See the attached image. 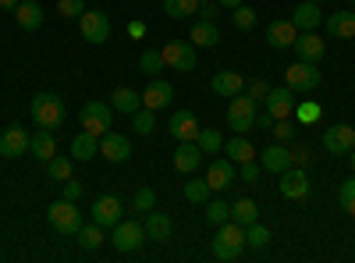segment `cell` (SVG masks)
I'll use <instances>...</instances> for the list:
<instances>
[{"label":"cell","mask_w":355,"mask_h":263,"mask_svg":"<svg viewBox=\"0 0 355 263\" xmlns=\"http://www.w3.org/2000/svg\"><path fill=\"white\" fill-rule=\"evenodd\" d=\"M28 110H33L36 128H46V132H57V128L64 125V118H68L64 100H61V96H53V93H36L33 103H28Z\"/></svg>","instance_id":"cell-1"},{"label":"cell","mask_w":355,"mask_h":263,"mask_svg":"<svg viewBox=\"0 0 355 263\" xmlns=\"http://www.w3.org/2000/svg\"><path fill=\"white\" fill-rule=\"evenodd\" d=\"M242 253H245V228L234 224V221H224L217 228V235H214V256L231 263V260H239Z\"/></svg>","instance_id":"cell-2"},{"label":"cell","mask_w":355,"mask_h":263,"mask_svg":"<svg viewBox=\"0 0 355 263\" xmlns=\"http://www.w3.org/2000/svg\"><path fill=\"white\" fill-rule=\"evenodd\" d=\"M46 221H50L53 231H61V235H78V228H82V210L75 207L71 199H57V203H50Z\"/></svg>","instance_id":"cell-3"},{"label":"cell","mask_w":355,"mask_h":263,"mask_svg":"<svg viewBox=\"0 0 355 263\" xmlns=\"http://www.w3.org/2000/svg\"><path fill=\"white\" fill-rule=\"evenodd\" d=\"M146 242V224L142 221H117L110 228V246L117 253H135Z\"/></svg>","instance_id":"cell-4"},{"label":"cell","mask_w":355,"mask_h":263,"mask_svg":"<svg viewBox=\"0 0 355 263\" xmlns=\"http://www.w3.org/2000/svg\"><path fill=\"white\" fill-rule=\"evenodd\" d=\"M284 85L295 93H316L320 90V68L306 65V61H295L291 68H284Z\"/></svg>","instance_id":"cell-5"},{"label":"cell","mask_w":355,"mask_h":263,"mask_svg":"<svg viewBox=\"0 0 355 263\" xmlns=\"http://www.w3.org/2000/svg\"><path fill=\"white\" fill-rule=\"evenodd\" d=\"M227 125L234 132H249L256 128V100L249 93H239V96H231L227 103Z\"/></svg>","instance_id":"cell-6"},{"label":"cell","mask_w":355,"mask_h":263,"mask_svg":"<svg viewBox=\"0 0 355 263\" xmlns=\"http://www.w3.org/2000/svg\"><path fill=\"white\" fill-rule=\"evenodd\" d=\"M78 121H82V128H85V132L103 135V132H110V121H114V107H110V103H100V100H93V103H85V107H82Z\"/></svg>","instance_id":"cell-7"},{"label":"cell","mask_w":355,"mask_h":263,"mask_svg":"<svg viewBox=\"0 0 355 263\" xmlns=\"http://www.w3.org/2000/svg\"><path fill=\"white\" fill-rule=\"evenodd\" d=\"M160 53H164V65H167V68H178V71H192V68H196V46L185 43V40L164 43Z\"/></svg>","instance_id":"cell-8"},{"label":"cell","mask_w":355,"mask_h":263,"mask_svg":"<svg viewBox=\"0 0 355 263\" xmlns=\"http://www.w3.org/2000/svg\"><path fill=\"white\" fill-rule=\"evenodd\" d=\"M78 28H82V40H89V43H107L110 40V18L103 15V11H82V18H78Z\"/></svg>","instance_id":"cell-9"},{"label":"cell","mask_w":355,"mask_h":263,"mask_svg":"<svg viewBox=\"0 0 355 263\" xmlns=\"http://www.w3.org/2000/svg\"><path fill=\"white\" fill-rule=\"evenodd\" d=\"M323 150L334 153V157H348L355 150V128L348 125H331L327 132H323Z\"/></svg>","instance_id":"cell-10"},{"label":"cell","mask_w":355,"mask_h":263,"mask_svg":"<svg viewBox=\"0 0 355 263\" xmlns=\"http://www.w3.org/2000/svg\"><path fill=\"white\" fill-rule=\"evenodd\" d=\"M100 153H103L110 164H125V160H132V142H128V135H121V132H103V135H100Z\"/></svg>","instance_id":"cell-11"},{"label":"cell","mask_w":355,"mask_h":263,"mask_svg":"<svg viewBox=\"0 0 355 263\" xmlns=\"http://www.w3.org/2000/svg\"><path fill=\"white\" fill-rule=\"evenodd\" d=\"M28 142H33V135H28L21 125H11V128L0 132V153H4L8 160L25 157V153H28Z\"/></svg>","instance_id":"cell-12"},{"label":"cell","mask_w":355,"mask_h":263,"mask_svg":"<svg viewBox=\"0 0 355 263\" xmlns=\"http://www.w3.org/2000/svg\"><path fill=\"white\" fill-rule=\"evenodd\" d=\"M295 40H299V28H295L291 18H277L266 25V43L274 50H288V46H295Z\"/></svg>","instance_id":"cell-13"},{"label":"cell","mask_w":355,"mask_h":263,"mask_svg":"<svg viewBox=\"0 0 355 263\" xmlns=\"http://www.w3.org/2000/svg\"><path fill=\"white\" fill-rule=\"evenodd\" d=\"M281 196L284 199H306L309 196V174L302 167L281 171Z\"/></svg>","instance_id":"cell-14"},{"label":"cell","mask_w":355,"mask_h":263,"mask_svg":"<svg viewBox=\"0 0 355 263\" xmlns=\"http://www.w3.org/2000/svg\"><path fill=\"white\" fill-rule=\"evenodd\" d=\"M167 128H171V135H174L178 142H196V135H199V118H196L192 110H174L171 121H167Z\"/></svg>","instance_id":"cell-15"},{"label":"cell","mask_w":355,"mask_h":263,"mask_svg":"<svg viewBox=\"0 0 355 263\" xmlns=\"http://www.w3.org/2000/svg\"><path fill=\"white\" fill-rule=\"evenodd\" d=\"M171 100H174V85L164 82V78H150V85H146V93H142V107L164 110V107H171Z\"/></svg>","instance_id":"cell-16"},{"label":"cell","mask_w":355,"mask_h":263,"mask_svg":"<svg viewBox=\"0 0 355 263\" xmlns=\"http://www.w3.org/2000/svg\"><path fill=\"white\" fill-rule=\"evenodd\" d=\"M295 53H299V61H306V65H320L323 53H327V43H323L316 33H299V40H295Z\"/></svg>","instance_id":"cell-17"},{"label":"cell","mask_w":355,"mask_h":263,"mask_svg":"<svg viewBox=\"0 0 355 263\" xmlns=\"http://www.w3.org/2000/svg\"><path fill=\"white\" fill-rule=\"evenodd\" d=\"M266 110L274 114V121L277 118H291L295 114V90H288V85H277V90H270L266 93Z\"/></svg>","instance_id":"cell-18"},{"label":"cell","mask_w":355,"mask_h":263,"mask_svg":"<svg viewBox=\"0 0 355 263\" xmlns=\"http://www.w3.org/2000/svg\"><path fill=\"white\" fill-rule=\"evenodd\" d=\"M93 221L100 228H114L117 221H121V199H117V196H100L93 203Z\"/></svg>","instance_id":"cell-19"},{"label":"cell","mask_w":355,"mask_h":263,"mask_svg":"<svg viewBox=\"0 0 355 263\" xmlns=\"http://www.w3.org/2000/svg\"><path fill=\"white\" fill-rule=\"evenodd\" d=\"M263 171H270V174H281L291 167V150H288V142H274V146H266L263 157H259Z\"/></svg>","instance_id":"cell-20"},{"label":"cell","mask_w":355,"mask_h":263,"mask_svg":"<svg viewBox=\"0 0 355 263\" xmlns=\"http://www.w3.org/2000/svg\"><path fill=\"white\" fill-rule=\"evenodd\" d=\"M199 164H202L199 142H178V150H174V171L178 174H192Z\"/></svg>","instance_id":"cell-21"},{"label":"cell","mask_w":355,"mask_h":263,"mask_svg":"<svg viewBox=\"0 0 355 263\" xmlns=\"http://www.w3.org/2000/svg\"><path fill=\"white\" fill-rule=\"evenodd\" d=\"M142 224H146V239H153V242H167L174 235V221L164 210H150Z\"/></svg>","instance_id":"cell-22"},{"label":"cell","mask_w":355,"mask_h":263,"mask_svg":"<svg viewBox=\"0 0 355 263\" xmlns=\"http://www.w3.org/2000/svg\"><path fill=\"white\" fill-rule=\"evenodd\" d=\"M206 182H210V189H214V192H224V189H231V182H234V164H231L227 157L214 160L210 167H206Z\"/></svg>","instance_id":"cell-23"},{"label":"cell","mask_w":355,"mask_h":263,"mask_svg":"<svg viewBox=\"0 0 355 263\" xmlns=\"http://www.w3.org/2000/svg\"><path fill=\"white\" fill-rule=\"evenodd\" d=\"M224 153H227V160H231L234 167L256 157V150H252V142L245 139V132H234V135H231V139L224 142Z\"/></svg>","instance_id":"cell-24"},{"label":"cell","mask_w":355,"mask_h":263,"mask_svg":"<svg viewBox=\"0 0 355 263\" xmlns=\"http://www.w3.org/2000/svg\"><path fill=\"white\" fill-rule=\"evenodd\" d=\"M15 22L25 28V33H36V28L43 25V8L36 4V0H18V8H15Z\"/></svg>","instance_id":"cell-25"},{"label":"cell","mask_w":355,"mask_h":263,"mask_svg":"<svg viewBox=\"0 0 355 263\" xmlns=\"http://www.w3.org/2000/svg\"><path fill=\"white\" fill-rule=\"evenodd\" d=\"M210 90L217 96H239V93H245V78L239 71H217L214 82H210Z\"/></svg>","instance_id":"cell-26"},{"label":"cell","mask_w":355,"mask_h":263,"mask_svg":"<svg viewBox=\"0 0 355 263\" xmlns=\"http://www.w3.org/2000/svg\"><path fill=\"white\" fill-rule=\"evenodd\" d=\"M291 22L299 33H313V28L320 25V4H313V0H302L299 8L291 11Z\"/></svg>","instance_id":"cell-27"},{"label":"cell","mask_w":355,"mask_h":263,"mask_svg":"<svg viewBox=\"0 0 355 263\" xmlns=\"http://www.w3.org/2000/svg\"><path fill=\"white\" fill-rule=\"evenodd\" d=\"M100 153V135H93V132H78L75 139H71V157L75 160H93Z\"/></svg>","instance_id":"cell-28"},{"label":"cell","mask_w":355,"mask_h":263,"mask_svg":"<svg viewBox=\"0 0 355 263\" xmlns=\"http://www.w3.org/2000/svg\"><path fill=\"white\" fill-rule=\"evenodd\" d=\"M327 33L338 40H352L355 36V11H334L327 18Z\"/></svg>","instance_id":"cell-29"},{"label":"cell","mask_w":355,"mask_h":263,"mask_svg":"<svg viewBox=\"0 0 355 263\" xmlns=\"http://www.w3.org/2000/svg\"><path fill=\"white\" fill-rule=\"evenodd\" d=\"M28 153H33L36 160H50L53 153H57V142H53V132H46V128H40L36 135H33V142H28Z\"/></svg>","instance_id":"cell-30"},{"label":"cell","mask_w":355,"mask_h":263,"mask_svg":"<svg viewBox=\"0 0 355 263\" xmlns=\"http://www.w3.org/2000/svg\"><path fill=\"white\" fill-rule=\"evenodd\" d=\"M189 40H192V46H206V50H210V46L220 43V33H217L214 22H202V18H199V22L192 25V36H189Z\"/></svg>","instance_id":"cell-31"},{"label":"cell","mask_w":355,"mask_h":263,"mask_svg":"<svg viewBox=\"0 0 355 263\" xmlns=\"http://www.w3.org/2000/svg\"><path fill=\"white\" fill-rule=\"evenodd\" d=\"M114 110H121V114H135L142 107V93L128 90V85H121V90H114V100H110Z\"/></svg>","instance_id":"cell-32"},{"label":"cell","mask_w":355,"mask_h":263,"mask_svg":"<svg viewBox=\"0 0 355 263\" xmlns=\"http://www.w3.org/2000/svg\"><path fill=\"white\" fill-rule=\"evenodd\" d=\"M231 221L234 224H242V228H249V224H256L259 221V207L252 199H234V207H231Z\"/></svg>","instance_id":"cell-33"},{"label":"cell","mask_w":355,"mask_h":263,"mask_svg":"<svg viewBox=\"0 0 355 263\" xmlns=\"http://www.w3.org/2000/svg\"><path fill=\"white\" fill-rule=\"evenodd\" d=\"M71 167H75V157H64V153H53L46 160V174L53 182H68L71 178Z\"/></svg>","instance_id":"cell-34"},{"label":"cell","mask_w":355,"mask_h":263,"mask_svg":"<svg viewBox=\"0 0 355 263\" xmlns=\"http://www.w3.org/2000/svg\"><path fill=\"white\" fill-rule=\"evenodd\" d=\"M164 68H167V65H164V53H160V50H142V57H139V71H142L146 78H157Z\"/></svg>","instance_id":"cell-35"},{"label":"cell","mask_w":355,"mask_h":263,"mask_svg":"<svg viewBox=\"0 0 355 263\" xmlns=\"http://www.w3.org/2000/svg\"><path fill=\"white\" fill-rule=\"evenodd\" d=\"M78 242H82V249H93V253H96V249L103 246V228H100L96 221H93V224H82V228H78Z\"/></svg>","instance_id":"cell-36"},{"label":"cell","mask_w":355,"mask_h":263,"mask_svg":"<svg viewBox=\"0 0 355 263\" xmlns=\"http://www.w3.org/2000/svg\"><path fill=\"white\" fill-rule=\"evenodd\" d=\"M199 11V0H164V15L167 18H189Z\"/></svg>","instance_id":"cell-37"},{"label":"cell","mask_w":355,"mask_h":263,"mask_svg":"<svg viewBox=\"0 0 355 263\" xmlns=\"http://www.w3.org/2000/svg\"><path fill=\"white\" fill-rule=\"evenodd\" d=\"M157 110H150V107H139L135 114H132V128L139 132V135H150L153 128H157V118H153Z\"/></svg>","instance_id":"cell-38"},{"label":"cell","mask_w":355,"mask_h":263,"mask_svg":"<svg viewBox=\"0 0 355 263\" xmlns=\"http://www.w3.org/2000/svg\"><path fill=\"white\" fill-rule=\"evenodd\" d=\"M196 142H199L202 153H220V150H224V139H220V132H214V128H199Z\"/></svg>","instance_id":"cell-39"},{"label":"cell","mask_w":355,"mask_h":263,"mask_svg":"<svg viewBox=\"0 0 355 263\" xmlns=\"http://www.w3.org/2000/svg\"><path fill=\"white\" fill-rule=\"evenodd\" d=\"M224 221H231V203H220V199H214V203H206V224H214V228H220Z\"/></svg>","instance_id":"cell-40"},{"label":"cell","mask_w":355,"mask_h":263,"mask_svg":"<svg viewBox=\"0 0 355 263\" xmlns=\"http://www.w3.org/2000/svg\"><path fill=\"white\" fill-rule=\"evenodd\" d=\"M210 182L206 178H196V182H185V199L189 203H206V196H210Z\"/></svg>","instance_id":"cell-41"},{"label":"cell","mask_w":355,"mask_h":263,"mask_svg":"<svg viewBox=\"0 0 355 263\" xmlns=\"http://www.w3.org/2000/svg\"><path fill=\"white\" fill-rule=\"evenodd\" d=\"M266 242H270V231H266V228H263L259 221L245 228V246H252V249H263Z\"/></svg>","instance_id":"cell-42"},{"label":"cell","mask_w":355,"mask_h":263,"mask_svg":"<svg viewBox=\"0 0 355 263\" xmlns=\"http://www.w3.org/2000/svg\"><path fill=\"white\" fill-rule=\"evenodd\" d=\"M132 207H135L139 214H150V210L157 207V192H153V189H139V192L132 196Z\"/></svg>","instance_id":"cell-43"},{"label":"cell","mask_w":355,"mask_h":263,"mask_svg":"<svg viewBox=\"0 0 355 263\" xmlns=\"http://www.w3.org/2000/svg\"><path fill=\"white\" fill-rule=\"evenodd\" d=\"M338 203H341V210H348V214L355 217V178L341 182V189H338Z\"/></svg>","instance_id":"cell-44"},{"label":"cell","mask_w":355,"mask_h":263,"mask_svg":"<svg viewBox=\"0 0 355 263\" xmlns=\"http://www.w3.org/2000/svg\"><path fill=\"white\" fill-rule=\"evenodd\" d=\"M231 15H234V28H242V33H249V28L256 25V11H252L249 4H239Z\"/></svg>","instance_id":"cell-45"},{"label":"cell","mask_w":355,"mask_h":263,"mask_svg":"<svg viewBox=\"0 0 355 263\" xmlns=\"http://www.w3.org/2000/svg\"><path fill=\"white\" fill-rule=\"evenodd\" d=\"M274 90V85L270 82H266V78H252V82H245V93L256 100V103H263L266 100V93H270Z\"/></svg>","instance_id":"cell-46"},{"label":"cell","mask_w":355,"mask_h":263,"mask_svg":"<svg viewBox=\"0 0 355 263\" xmlns=\"http://www.w3.org/2000/svg\"><path fill=\"white\" fill-rule=\"evenodd\" d=\"M57 11H61V18H82L85 0H57Z\"/></svg>","instance_id":"cell-47"},{"label":"cell","mask_w":355,"mask_h":263,"mask_svg":"<svg viewBox=\"0 0 355 263\" xmlns=\"http://www.w3.org/2000/svg\"><path fill=\"white\" fill-rule=\"evenodd\" d=\"M274 135H277V142H291L295 139V118H277L274 121Z\"/></svg>","instance_id":"cell-48"},{"label":"cell","mask_w":355,"mask_h":263,"mask_svg":"<svg viewBox=\"0 0 355 263\" xmlns=\"http://www.w3.org/2000/svg\"><path fill=\"white\" fill-rule=\"evenodd\" d=\"M291 118L302 121V125H306V121H316V118H320V107H316V103H302V107H295Z\"/></svg>","instance_id":"cell-49"},{"label":"cell","mask_w":355,"mask_h":263,"mask_svg":"<svg viewBox=\"0 0 355 263\" xmlns=\"http://www.w3.org/2000/svg\"><path fill=\"white\" fill-rule=\"evenodd\" d=\"M259 171H263V164H256V160H245V164H239L242 182H256V178H259Z\"/></svg>","instance_id":"cell-50"},{"label":"cell","mask_w":355,"mask_h":263,"mask_svg":"<svg viewBox=\"0 0 355 263\" xmlns=\"http://www.w3.org/2000/svg\"><path fill=\"white\" fill-rule=\"evenodd\" d=\"M202 22H217V15H220V4H210V0H199V11H196Z\"/></svg>","instance_id":"cell-51"},{"label":"cell","mask_w":355,"mask_h":263,"mask_svg":"<svg viewBox=\"0 0 355 263\" xmlns=\"http://www.w3.org/2000/svg\"><path fill=\"white\" fill-rule=\"evenodd\" d=\"M309 160V150H306V146H295V150H291V167H302Z\"/></svg>","instance_id":"cell-52"},{"label":"cell","mask_w":355,"mask_h":263,"mask_svg":"<svg viewBox=\"0 0 355 263\" xmlns=\"http://www.w3.org/2000/svg\"><path fill=\"white\" fill-rule=\"evenodd\" d=\"M61 185H64V199H71V203H75V199L82 196V185H78V182H71V178H68V182H61Z\"/></svg>","instance_id":"cell-53"},{"label":"cell","mask_w":355,"mask_h":263,"mask_svg":"<svg viewBox=\"0 0 355 263\" xmlns=\"http://www.w3.org/2000/svg\"><path fill=\"white\" fill-rule=\"evenodd\" d=\"M256 128H274V114L270 110H263V114L256 110Z\"/></svg>","instance_id":"cell-54"},{"label":"cell","mask_w":355,"mask_h":263,"mask_svg":"<svg viewBox=\"0 0 355 263\" xmlns=\"http://www.w3.org/2000/svg\"><path fill=\"white\" fill-rule=\"evenodd\" d=\"M217 4H220V8H227V11H234L239 4H245V0H217Z\"/></svg>","instance_id":"cell-55"},{"label":"cell","mask_w":355,"mask_h":263,"mask_svg":"<svg viewBox=\"0 0 355 263\" xmlns=\"http://www.w3.org/2000/svg\"><path fill=\"white\" fill-rule=\"evenodd\" d=\"M0 8H8V11H15V8H18V0H0Z\"/></svg>","instance_id":"cell-56"},{"label":"cell","mask_w":355,"mask_h":263,"mask_svg":"<svg viewBox=\"0 0 355 263\" xmlns=\"http://www.w3.org/2000/svg\"><path fill=\"white\" fill-rule=\"evenodd\" d=\"M348 164H352V171H355V150H352V153H348Z\"/></svg>","instance_id":"cell-57"},{"label":"cell","mask_w":355,"mask_h":263,"mask_svg":"<svg viewBox=\"0 0 355 263\" xmlns=\"http://www.w3.org/2000/svg\"><path fill=\"white\" fill-rule=\"evenodd\" d=\"M313 4H320V0H313Z\"/></svg>","instance_id":"cell-58"},{"label":"cell","mask_w":355,"mask_h":263,"mask_svg":"<svg viewBox=\"0 0 355 263\" xmlns=\"http://www.w3.org/2000/svg\"><path fill=\"white\" fill-rule=\"evenodd\" d=\"M352 4H355V0H352Z\"/></svg>","instance_id":"cell-59"}]
</instances>
